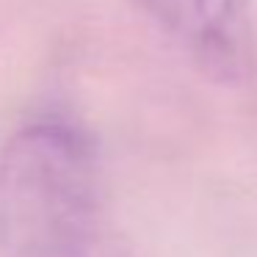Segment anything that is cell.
Instances as JSON below:
<instances>
[{"mask_svg":"<svg viewBox=\"0 0 257 257\" xmlns=\"http://www.w3.org/2000/svg\"><path fill=\"white\" fill-rule=\"evenodd\" d=\"M102 180L75 124L42 119L0 155L3 257H105Z\"/></svg>","mask_w":257,"mask_h":257,"instance_id":"cell-1","label":"cell"},{"mask_svg":"<svg viewBox=\"0 0 257 257\" xmlns=\"http://www.w3.org/2000/svg\"><path fill=\"white\" fill-rule=\"evenodd\" d=\"M210 72L235 75L249 56V0H136Z\"/></svg>","mask_w":257,"mask_h":257,"instance_id":"cell-2","label":"cell"}]
</instances>
